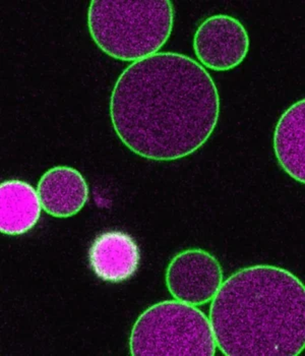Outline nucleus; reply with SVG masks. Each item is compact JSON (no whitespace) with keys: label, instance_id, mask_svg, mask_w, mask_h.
<instances>
[{"label":"nucleus","instance_id":"7ed1b4c3","mask_svg":"<svg viewBox=\"0 0 305 356\" xmlns=\"http://www.w3.org/2000/svg\"><path fill=\"white\" fill-rule=\"evenodd\" d=\"M173 24L169 0H93L88 10V29L99 49L122 61L158 54L170 38Z\"/></svg>","mask_w":305,"mask_h":356},{"label":"nucleus","instance_id":"f257e3e1","mask_svg":"<svg viewBox=\"0 0 305 356\" xmlns=\"http://www.w3.org/2000/svg\"><path fill=\"white\" fill-rule=\"evenodd\" d=\"M112 127L126 148L158 162L192 155L208 142L220 96L205 67L188 55L158 52L118 76L109 104Z\"/></svg>","mask_w":305,"mask_h":356},{"label":"nucleus","instance_id":"423d86ee","mask_svg":"<svg viewBox=\"0 0 305 356\" xmlns=\"http://www.w3.org/2000/svg\"><path fill=\"white\" fill-rule=\"evenodd\" d=\"M222 283V267L207 250H182L167 267L166 285L171 296L195 307L213 300Z\"/></svg>","mask_w":305,"mask_h":356},{"label":"nucleus","instance_id":"9d476101","mask_svg":"<svg viewBox=\"0 0 305 356\" xmlns=\"http://www.w3.org/2000/svg\"><path fill=\"white\" fill-rule=\"evenodd\" d=\"M42 206L38 193L28 182L10 179L0 186V232L17 236L38 223Z\"/></svg>","mask_w":305,"mask_h":356},{"label":"nucleus","instance_id":"6e6552de","mask_svg":"<svg viewBox=\"0 0 305 356\" xmlns=\"http://www.w3.org/2000/svg\"><path fill=\"white\" fill-rule=\"evenodd\" d=\"M42 209L50 216L69 218L89 200V186L82 173L69 166L48 169L37 186Z\"/></svg>","mask_w":305,"mask_h":356},{"label":"nucleus","instance_id":"20e7f679","mask_svg":"<svg viewBox=\"0 0 305 356\" xmlns=\"http://www.w3.org/2000/svg\"><path fill=\"white\" fill-rule=\"evenodd\" d=\"M216 349L208 316L195 305L176 300L148 307L129 337L133 356H214Z\"/></svg>","mask_w":305,"mask_h":356},{"label":"nucleus","instance_id":"0eeeda50","mask_svg":"<svg viewBox=\"0 0 305 356\" xmlns=\"http://www.w3.org/2000/svg\"><path fill=\"white\" fill-rule=\"evenodd\" d=\"M92 271L101 280L122 283L137 273L140 264V250L129 233L111 230L99 234L88 252Z\"/></svg>","mask_w":305,"mask_h":356},{"label":"nucleus","instance_id":"1a4fd4ad","mask_svg":"<svg viewBox=\"0 0 305 356\" xmlns=\"http://www.w3.org/2000/svg\"><path fill=\"white\" fill-rule=\"evenodd\" d=\"M305 101L292 104L279 118L274 133V151L283 170L300 184L305 182Z\"/></svg>","mask_w":305,"mask_h":356},{"label":"nucleus","instance_id":"f03ea898","mask_svg":"<svg viewBox=\"0 0 305 356\" xmlns=\"http://www.w3.org/2000/svg\"><path fill=\"white\" fill-rule=\"evenodd\" d=\"M227 356H296L305 346V287L270 265L243 268L224 281L208 316Z\"/></svg>","mask_w":305,"mask_h":356},{"label":"nucleus","instance_id":"39448f33","mask_svg":"<svg viewBox=\"0 0 305 356\" xmlns=\"http://www.w3.org/2000/svg\"><path fill=\"white\" fill-rule=\"evenodd\" d=\"M192 45L201 67L228 72L247 58L250 40L247 29L239 19L231 15H215L199 24Z\"/></svg>","mask_w":305,"mask_h":356}]
</instances>
